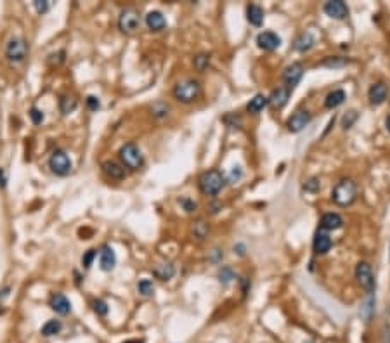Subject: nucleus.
<instances>
[{
	"instance_id": "nucleus-1",
	"label": "nucleus",
	"mask_w": 390,
	"mask_h": 343,
	"mask_svg": "<svg viewBox=\"0 0 390 343\" xmlns=\"http://www.w3.org/2000/svg\"><path fill=\"white\" fill-rule=\"evenodd\" d=\"M357 198V184L352 179H342L332 191V201L338 206H350Z\"/></svg>"
},
{
	"instance_id": "nucleus-2",
	"label": "nucleus",
	"mask_w": 390,
	"mask_h": 343,
	"mask_svg": "<svg viewBox=\"0 0 390 343\" xmlns=\"http://www.w3.org/2000/svg\"><path fill=\"white\" fill-rule=\"evenodd\" d=\"M172 94L177 101H179V103L191 104L201 96V83L198 82V80L186 78V80H182V82L175 83Z\"/></svg>"
},
{
	"instance_id": "nucleus-3",
	"label": "nucleus",
	"mask_w": 390,
	"mask_h": 343,
	"mask_svg": "<svg viewBox=\"0 0 390 343\" xmlns=\"http://www.w3.org/2000/svg\"><path fill=\"white\" fill-rule=\"evenodd\" d=\"M224 185H226V179H224L222 172L215 170V168L201 173L200 179H198V188L206 196H217L220 191L224 189Z\"/></svg>"
},
{
	"instance_id": "nucleus-4",
	"label": "nucleus",
	"mask_w": 390,
	"mask_h": 343,
	"mask_svg": "<svg viewBox=\"0 0 390 343\" xmlns=\"http://www.w3.org/2000/svg\"><path fill=\"white\" fill-rule=\"evenodd\" d=\"M28 52H29V45L23 37H11L9 38V42H7V45H6V57L11 65H14V66L23 65L28 57Z\"/></svg>"
},
{
	"instance_id": "nucleus-5",
	"label": "nucleus",
	"mask_w": 390,
	"mask_h": 343,
	"mask_svg": "<svg viewBox=\"0 0 390 343\" xmlns=\"http://www.w3.org/2000/svg\"><path fill=\"white\" fill-rule=\"evenodd\" d=\"M118 156H120L124 167L130 168V170H139V168H142V165H144L142 152L134 142L124 144V146L120 147V151H118Z\"/></svg>"
},
{
	"instance_id": "nucleus-6",
	"label": "nucleus",
	"mask_w": 390,
	"mask_h": 343,
	"mask_svg": "<svg viewBox=\"0 0 390 343\" xmlns=\"http://www.w3.org/2000/svg\"><path fill=\"white\" fill-rule=\"evenodd\" d=\"M71 167H73V163H71V158L66 154L65 151L61 149H56L50 154L49 158V168L50 172L54 173V175L57 177H66L68 173L71 172Z\"/></svg>"
},
{
	"instance_id": "nucleus-7",
	"label": "nucleus",
	"mask_w": 390,
	"mask_h": 343,
	"mask_svg": "<svg viewBox=\"0 0 390 343\" xmlns=\"http://www.w3.org/2000/svg\"><path fill=\"white\" fill-rule=\"evenodd\" d=\"M139 24H141V14L135 7H125L118 16V28L122 33L130 35L139 28Z\"/></svg>"
},
{
	"instance_id": "nucleus-8",
	"label": "nucleus",
	"mask_w": 390,
	"mask_h": 343,
	"mask_svg": "<svg viewBox=\"0 0 390 343\" xmlns=\"http://www.w3.org/2000/svg\"><path fill=\"white\" fill-rule=\"evenodd\" d=\"M355 279H357V283L361 285V288L368 295L375 293V288H376L375 274H373V269L368 262H359L357 264V267H355Z\"/></svg>"
},
{
	"instance_id": "nucleus-9",
	"label": "nucleus",
	"mask_w": 390,
	"mask_h": 343,
	"mask_svg": "<svg viewBox=\"0 0 390 343\" xmlns=\"http://www.w3.org/2000/svg\"><path fill=\"white\" fill-rule=\"evenodd\" d=\"M311 120H312V114L309 113L307 109H298V111H295L290 118H288V121H286L288 132H291V134L302 132L305 127L311 123Z\"/></svg>"
},
{
	"instance_id": "nucleus-10",
	"label": "nucleus",
	"mask_w": 390,
	"mask_h": 343,
	"mask_svg": "<svg viewBox=\"0 0 390 343\" xmlns=\"http://www.w3.org/2000/svg\"><path fill=\"white\" fill-rule=\"evenodd\" d=\"M323 11L326 16H329L332 19H345L349 16V7L343 0H328L323 6Z\"/></svg>"
},
{
	"instance_id": "nucleus-11",
	"label": "nucleus",
	"mask_w": 390,
	"mask_h": 343,
	"mask_svg": "<svg viewBox=\"0 0 390 343\" xmlns=\"http://www.w3.org/2000/svg\"><path fill=\"white\" fill-rule=\"evenodd\" d=\"M304 76V66L300 65V63H293V65L286 66L285 73H283V82L286 83V88H290V90H293L296 83L302 80Z\"/></svg>"
},
{
	"instance_id": "nucleus-12",
	"label": "nucleus",
	"mask_w": 390,
	"mask_h": 343,
	"mask_svg": "<svg viewBox=\"0 0 390 343\" xmlns=\"http://www.w3.org/2000/svg\"><path fill=\"white\" fill-rule=\"evenodd\" d=\"M49 305L57 316H68L71 312V302L63 293H52L50 295Z\"/></svg>"
},
{
	"instance_id": "nucleus-13",
	"label": "nucleus",
	"mask_w": 390,
	"mask_h": 343,
	"mask_svg": "<svg viewBox=\"0 0 390 343\" xmlns=\"http://www.w3.org/2000/svg\"><path fill=\"white\" fill-rule=\"evenodd\" d=\"M257 45L262 50L271 52V50H276L279 45H281V38H279L274 32H262V33H258V37H257Z\"/></svg>"
},
{
	"instance_id": "nucleus-14",
	"label": "nucleus",
	"mask_w": 390,
	"mask_h": 343,
	"mask_svg": "<svg viewBox=\"0 0 390 343\" xmlns=\"http://www.w3.org/2000/svg\"><path fill=\"white\" fill-rule=\"evenodd\" d=\"M387 96H388V88L383 82L373 83V85L370 87V90H368V99H370L371 106L383 104L385 99H387Z\"/></svg>"
},
{
	"instance_id": "nucleus-15",
	"label": "nucleus",
	"mask_w": 390,
	"mask_h": 343,
	"mask_svg": "<svg viewBox=\"0 0 390 343\" xmlns=\"http://www.w3.org/2000/svg\"><path fill=\"white\" fill-rule=\"evenodd\" d=\"M101 170H103V173L108 179L111 180H122L125 177V167L116 162H111V160H108V162H104L103 165H101Z\"/></svg>"
},
{
	"instance_id": "nucleus-16",
	"label": "nucleus",
	"mask_w": 390,
	"mask_h": 343,
	"mask_svg": "<svg viewBox=\"0 0 390 343\" xmlns=\"http://www.w3.org/2000/svg\"><path fill=\"white\" fill-rule=\"evenodd\" d=\"M316 255H326L332 248V238L328 236L326 231H317L314 236V243H312Z\"/></svg>"
},
{
	"instance_id": "nucleus-17",
	"label": "nucleus",
	"mask_w": 390,
	"mask_h": 343,
	"mask_svg": "<svg viewBox=\"0 0 390 343\" xmlns=\"http://www.w3.org/2000/svg\"><path fill=\"white\" fill-rule=\"evenodd\" d=\"M99 265H101V270L104 272H109V270L114 269L116 265V255H114L113 248L111 246H103L99 252Z\"/></svg>"
},
{
	"instance_id": "nucleus-18",
	"label": "nucleus",
	"mask_w": 390,
	"mask_h": 343,
	"mask_svg": "<svg viewBox=\"0 0 390 343\" xmlns=\"http://www.w3.org/2000/svg\"><path fill=\"white\" fill-rule=\"evenodd\" d=\"M290 94H291L290 88L278 87L276 90H273V94H271V97H267V99H269V104L273 106V108L281 109V108H285L286 106L288 99H290Z\"/></svg>"
},
{
	"instance_id": "nucleus-19",
	"label": "nucleus",
	"mask_w": 390,
	"mask_h": 343,
	"mask_svg": "<svg viewBox=\"0 0 390 343\" xmlns=\"http://www.w3.org/2000/svg\"><path fill=\"white\" fill-rule=\"evenodd\" d=\"M146 26L149 32H162L167 28V19L160 11H151L146 16Z\"/></svg>"
},
{
	"instance_id": "nucleus-20",
	"label": "nucleus",
	"mask_w": 390,
	"mask_h": 343,
	"mask_svg": "<svg viewBox=\"0 0 390 343\" xmlns=\"http://www.w3.org/2000/svg\"><path fill=\"white\" fill-rule=\"evenodd\" d=\"M343 226V219L338 213H324L319 220L321 231H337Z\"/></svg>"
},
{
	"instance_id": "nucleus-21",
	"label": "nucleus",
	"mask_w": 390,
	"mask_h": 343,
	"mask_svg": "<svg viewBox=\"0 0 390 343\" xmlns=\"http://www.w3.org/2000/svg\"><path fill=\"white\" fill-rule=\"evenodd\" d=\"M57 106H59V111H61V114L68 116V114H71L76 108H78V99H76L75 96L65 94V96L59 97V104Z\"/></svg>"
},
{
	"instance_id": "nucleus-22",
	"label": "nucleus",
	"mask_w": 390,
	"mask_h": 343,
	"mask_svg": "<svg viewBox=\"0 0 390 343\" xmlns=\"http://www.w3.org/2000/svg\"><path fill=\"white\" fill-rule=\"evenodd\" d=\"M247 21L252 26H262V23H264V9L255 6V4H250L247 7Z\"/></svg>"
},
{
	"instance_id": "nucleus-23",
	"label": "nucleus",
	"mask_w": 390,
	"mask_h": 343,
	"mask_svg": "<svg viewBox=\"0 0 390 343\" xmlns=\"http://www.w3.org/2000/svg\"><path fill=\"white\" fill-rule=\"evenodd\" d=\"M314 44H316V38L312 37V33L305 32L295 40L293 47H295V50H298V52H307V50H311L312 47H314Z\"/></svg>"
},
{
	"instance_id": "nucleus-24",
	"label": "nucleus",
	"mask_w": 390,
	"mask_h": 343,
	"mask_svg": "<svg viewBox=\"0 0 390 343\" xmlns=\"http://www.w3.org/2000/svg\"><path fill=\"white\" fill-rule=\"evenodd\" d=\"M153 276L160 279V281H168V279L175 276V267L172 264H158L153 269Z\"/></svg>"
},
{
	"instance_id": "nucleus-25",
	"label": "nucleus",
	"mask_w": 390,
	"mask_h": 343,
	"mask_svg": "<svg viewBox=\"0 0 390 343\" xmlns=\"http://www.w3.org/2000/svg\"><path fill=\"white\" fill-rule=\"evenodd\" d=\"M345 99H347L345 92H343L342 88H337V90L329 92V94L326 96V99H324V106H326V108H328V109H335V108H338V106H340V104L345 103Z\"/></svg>"
},
{
	"instance_id": "nucleus-26",
	"label": "nucleus",
	"mask_w": 390,
	"mask_h": 343,
	"mask_svg": "<svg viewBox=\"0 0 390 343\" xmlns=\"http://www.w3.org/2000/svg\"><path fill=\"white\" fill-rule=\"evenodd\" d=\"M267 104H269V99L262 94H257L253 99H250V103L247 104V111L252 114H257V113H260Z\"/></svg>"
},
{
	"instance_id": "nucleus-27",
	"label": "nucleus",
	"mask_w": 390,
	"mask_h": 343,
	"mask_svg": "<svg viewBox=\"0 0 390 343\" xmlns=\"http://www.w3.org/2000/svg\"><path fill=\"white\" fill-rule=\"evenodd\" d=\"M63 329V324H61V321H56V319H52V321H47L44 326H42V329H40V334L42 336H45V338H49V336H56V334H59V331Z\"/></svg>"
},
{
	"instance_id": "nucleus-28",
	"label": "nucleus",
	"mask_w": 390,
	"mask_h": 343,
	"mask_svg": "<svg viewBox=\"0 0 390 343\" xmlns=\"http://www.w3.org/2000/svg\"><path fill=\"white\" fill-rule=\"evenodd\" d=\"M149 111L155 118H165L168 114V111H170V106L163 103V101H156V103H153L149 106Z\"/></svg>"
},
{
	"instance_id": "nucleus-29",
	"label": "nucleus",
	"mask_w": 390,
	"mask_h": 343,
	"mask_svg": "<svg viewBox=\"0 0 390 343\" xmlns=\"http://www.w3.org/2000/svg\"><path fill=\"white\" fill-rule=\"evenodd\" d=\"M193 236L196 238L198 241H203L208 236V226H206L203 220H198V222L193 224Z\"/></svg>"
},
{
	"instance_id": "nucleus-30",
	"label": "nucleus",
	"mask_w": 390,
	"mask_h": 343,
	"mask_svg": "<svg viewBox=\"0 0 390 343\" xmlns=\"http://www.w3.org/2000/svg\"><path fill=\"white\" fill-rule=\"evenodd\" d=\"M137 291L139 295L142 296H153V293H155V285H153V281H149V279H141V281L137 283Z\"/></svg>"
},
{
	"instance_id": "nucleus-31",
	"label": "nucleus",
	"mask_w": 390,
	"mask_h": 343,
	"mask_svg": "<svg viewBox=\"0 0 390 343\" xmlns=\"http://www.w3.org/2000/svg\"><path fill=\"white\" fill-rule=\"evenodd\" d=\"M28 116H29V120H32L33 125H42L44 123V120H45V113L42 111L40 108H37V106H32V108H29Z\"/></svg>"
},
{
	"instance_id": "nucleus-32",
	"label": "nucleus",
	"mask_w": 390,
	"mask_h": 343,
	"mask_svg": "<svg viewBox=\"0 0 390 343\" xmlns=\"http://www.w3.org/2000/svg\"><path fill=\"white\" fill-rule=\"evenodd\" d=\"M193 65H194V68H196V71L203 73V71H206L208 70V66H210V56L208 54H200V56L194 57Z\"/></svg>"
},
{
	"instance_id": "nucleus-33",
	"label": "nucleus",
	"mask_w": 390,
	"mask_h": 343,
	"mask_svg": "<svg viewBox=\"0 0 390 343\" xmlns=\"http://www.w3.org/2000/svg\"><path fill=\"white\" fill-rule=\"evenodd\" d=\"M219 283H220V285H224V286H227L229 285V283H231L232 281V279H234V272H232V269H231V267H222V269H220L219 270Z\"/></svg>"
},
{
	"instance_id": "nucleus-34",
	"label": "nucleus",
	"mask_w": 390,
	"mask_h": 343,
	"mask_svg": "<svg viewBox=\"0 0 390 343\" xmlns=\"http://www.w3.org/2000/svg\"><path fill=\"white\" fill-rule=\"evenodd\" d=\"M357 116H359V114H357V111H355V109H350V111H347L345 114H343V118H342V127H343V130H349L350 127L355 123Z\"/></svg>"
},
{
	"instance_id": "nucleus-35",
	"label": "nucleus",
	"mask_w": 390,
	"mask_h": 343,
	"mask_svg": "<svg viewBox=\"0 0 390 343\" xmlns=\"http://www.w3.org/2000/svg\"><path fill=\"white\" fill-rule=\"evenodd\" d=\"M97 257V250H87L85 253H83V257H82V265H83V269H91L92 267V264H94V258Z\"/></svg>"
},
{
	"instance_id": "nucleus-36",
	"label": "nucleus",
	"mask_w": 390,
	"mask_h": 343,
	"mask_svg": "<svg viewBox=\"0 0 390 343\" xmlns=\"http://www.w3.org/2000/svg\"><path fill=\"white\" fill-rule=\"evenodd\" d=\"M94 312L99 317H104V316H108V312H109V307H108V303L104 302V300H94Z\"/></svg>"
},
{
	"instance_id": "nucleus-37",
	"label": "nucleus",
	"mask_w": 390,
	"mask_h": 343,
	"mask_svg": "<svg viewBox=\"0 0 390 343\" xmlns=\"http://www.w3.org/2000/svg\"><path fill=\"white\" fill-rule=\"evenodd\" d=\"M319 189H321V182H319V179H316V177L309 179L304 184V191H305V193H317Z\"/></svg>"
},
{
	"instance_id": "nucleus-38",
	"label": "nucleus",
	"mask_w": 390,
	"mask_h": 343,
	"mask_svg": "<svg viewBox=\"0 0 390 343\" xmlns=\"http://www.w3.org/2000/svg\"><path fill=\"white\" fill-rule=\"evenodd\" d=\"M33 7H35V11L42 16V14H45V12H49L50 2L49 0H35V2H33Z\"/></svg>"
},
{
	"instance_id": "nucleus-39",
	"label": "nucleus",
	"mask_w": 390,
	"mask_h": 343,
	"mask_svg": "<svg viewBox=\"0 0 390 343\" xmlns=\"http://www.w3.org/2000/svg\"><path fill=\"white\" fill-rule=\"evenodd\" d=\"M85 104H87V108H88V111H99V108H101V101H99V97H96V96H88L87 99H85Z\"/></svg>"
},
{
	"instance_id": "nucleus-40",
	"label": "nucleus",
	"mask_w": 390,
	"mask_h": 343,
	"mask_svg": "<svg viewBox=\"0 0 390 343\" xmlns=\"http://www.w3.org/2000/svg\"><path fill=\"white\" fill-rule=\"evenodd\" d=\"M343 65H347V59H342V57H329L323 63V66L326 68H340Z\"/></svg>"
},
{
	"instance_id": "nucleus-41",
	"label": "nucleus",
	"mask_w": 390,
	"mask_h": 343,
	"mask_svg": "<svg viewBox=\"0 0 390 343\" xmlns=\"http://www.w3.org/2000/svg\"><path fill=\"white\" fill-rule=\"evenodd\" d=\"M179 205L184 208L188 213H191V211H196V208H198V205L194 201H191L189 198H181L179 200Z\"/></svg>"
},
{
	"instance_id": "nucleus-42",
	"label": "nucleus",
	"mask_w": 390,
	"mask_h": 343,
	"mask_svg": "<svg viewBox=\"0 0 390 343\" xmlns=\"http://www.w3.org/2000/svg\"><path fill=\"white\" fill-rule=\"evenodd\" d=\"M241 177H243L241 167H232V170H231V182H238Z\"/></svg>"
},
{
	"instance_id": "nucleus-43",
	"label": "nucleus",
	"mask_w": 390,
	"mask_h": 343,
	"mask_svg": "<svg viewBox=\"0 0 390 343\" xmlns=\"http://www.w3.org/2000/svg\"><path fill=\"white\" fill-rule=\"evenodd\" d=\"M6 185H7V173L4 168H0V188L4 189Z\"/></svg>"
},
{
	"instance_id": "nucleus-44",
	"label": "nucleus",
	"mask_w": 390,
	"mask_h": 343,
	"mask_svg": "<svg viewBox=\"0 0 390 343\" xmlns=\"http://www.w3.org/2000/svg\"><path fill=\"white\" fill-rule=\"evenodd\" d=\"M9 291H11V286H6V288H4V290L0 291V300L7 298V296H9Z\"/></svg>"
},
{
	"instance_id": "nucleus-45",
	"label": "nucleus",
	"mask_w": 390,
	"mask_h": 343,
	"mask_svg": "<svg viewBox=\"0 0 390 343\" xmlns=\"http://www.w3.org/2000/svg\"><path fill=\"white\" fill-rule=\"evenodd\" d=\"M385 127H387L388 134H390V113L387 114V118H385Z\"/></svg>"
},
{
	"instance_id": "nucleus-46",
	"label": "nucleus",
	"mask_w": 390,
	"mask_h": 343,
	"mask_svg": "<svg viewBox=\"0 0 390 343\" xmlns=\"http://www.w3.org/2000/svg\"><path fill=\"white\" fill-rule=\"evenodd\" d=\"M124 343H144V340H127Z\"/></svg>"
}]
</instances>
